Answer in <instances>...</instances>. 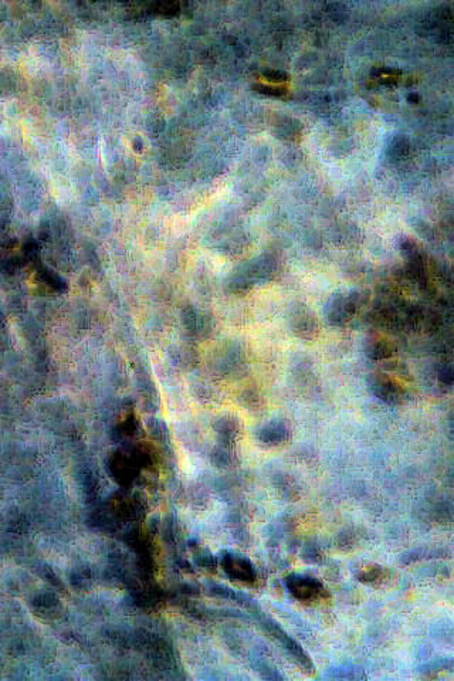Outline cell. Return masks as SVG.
Instances as JSON below:
<instances>
[{"mask_svg":"<svg viewBox=\"0 0 454 681\" xmlns=\"http://www.w3.org/2000/svg\"><path fill=\"white\" fill-rule=\"evenodd\" d=\"M287 587L292 597L302 602H315L325 597V587L321 582L309 575H291L287 577Z\"/></svg>","mask_w":454,"mask_h":681,"instance_id":"cell-1","label":"cell"},{"mask_svg":"<svg viewBox=\"0 0 454 681\" xmlns=\"http://www.w3.org/2000/svg\"><path fill=\"white\" fill-rule=\"evenodd\" d=\"M224 567H226V571L231 572L232 575L239 577L242 581H253L254 577H256L252 564L243 558H233V557H229V558L226 559Z\"/></svg>","mask_w":454,"mask_h":681,"instance_id":"cell-2","label":"cell"},{"mask_svg":"<svg viewBox=\"0 0 454 681\" xmlns=\"http://www.w3.org/2000/svg\"><path fill=\"white\" fill-rule=\"evenodd\" d=\"M360 577V581L378 582L385 577V571L380 567L363 568Z\"/></svg>","mask_w":454,"mask_h":681,"instance_id":"cell-3","label":"cell"}]
</instances>
